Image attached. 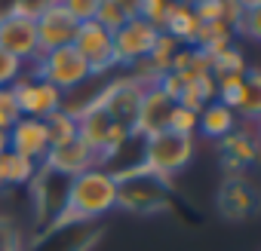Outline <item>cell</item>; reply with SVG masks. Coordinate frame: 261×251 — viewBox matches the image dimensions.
<instances>
[{
  "mask_svg": "<svg viewBox=\"0 0 261 251\" xmlns=\"http://www.w3.org/2000/svg\"><path fill=\"white\" fill-rule=\"evenodd\" d=\"M114 208H117V181H114L105 169L92 166V169H86L83 175L71 178L65 214L83 217V221H101V217H105L108 211H114Z\"/></svg>",
  "mask_w": 261,
  "mask_h": 251,
  "instance_id": "6da1fadb",
  "label": "cell"
},
{
  "mask_svg": "<svg viewBox=\"0 0 261 251\" xmlns=\"http://www.w3.org/2000/svg\"><path fill=\"white\" fill-rule=\"evenodd\" d=\"M172 199V178H163L151 169H139L126 178H117V208L133 214L163 211Z\"/></svg>",
  "mask_w": 261,
  "mask_h": 251,
  "instance_id": "7a4b0ae2",
  "label": "cell"
},
{
  "mask_svg": "<svg viewBox=\"0 0 261 251\" xmlns=\"http://www.w3.org/2000/svg\"><path fill=\"white\" fill-rule=\"evenodd\" d=\"M101 233H105L101 221H83V217L62 214L53 224L40 227V233L28 242L25 251H92Z\"/></svg>",
  "mask_w": 261,
  "mask_h": 251,
  "instance_id": "3957f363",
  "label": "cell"
},
{
  "mask_svg": "<svg viewBox=\"0 0 261 251\" xmlns=\"http://www.w3.org/2000/svg\"><path fill=\"white\" fill-rule=\"evenodd\" d=\"M191 160H194V138H188V135L163 129V132L145 138V169H151L163 178H175L181 169H188Z\"/></svg>",
  "mask_w": 261,
  "mask_h": 251,
  "instance_id": "277c9868",
  "label": "cell"
},
{
  "mask_svg": "<svg viewBox=\"0 0 261 251\" xmlns=\"http://www.w3.org/2000/svg\"><path fill=\"white\" fill-rule=\"evenodd\" d=\"M31 74L46 80L49 86H56L62 95L77 89L80 83H86L92 74H89V65L80 58V52L74 46H62V49H53V52H43L34 65H31Z\"/></svg>",
  "mask_w": 261,
  "mask_h": 251,
  "instance_id": "5b68a950",
  "label": "cell"
},
{
  "mask_svg": "<svg viewBox=\"0 0 261 251\" xmlns=\"http://www.w3.org/2000/svg\"><path fill=\"white\" fill-rule=\"evenodd\" d=\"M142 95H145V86L139 80H133L129 74H120V77H111L98 95V107L117 122L123 125L126 132L136 129V116H139V104H142Z\"/></svg>",
  "mask_w": 261,
  "mask_h": 251,
  "instance_id": "8992f818",
  "label": "cell"
},
{
  "mask_svg": "<svg viewBox=\"0 0 261 251\" xmlns=\"http://www.w3.org/2000/svg\"><path fill=\"white\" fill-rule=\"evenodd\" d=\"M71 46L89 65V74L92 77H111V71L117 68V58H114V34L105 31L95 19L77 25V34H74V43Z\"/></svg>",
  "mask_w": 261,
  "mask_h": 251,
  "instance_id": "52a82bcc",
  "label": "cell"
},
{
  "mask_svg": "<svg viewBox=\"0 0 261 251\" xmlns=\"http://www.w3.org/2000/svg\"><path fill=\"white\" fill-rule=\"evenodd\" d=\"M68 184L71 178L53 172L49 166H37V175L31 178V193H34V214H37V224L46 227L53 224L56 217L65 214L68 208Z\"/></svg>",
  "mask_w": 261,
  "mask_h": 251,
  "instance_id": "ba28073f",
  "label": "cell"
},
{
  "mask_svg": "<svg viewBox=\"0 0 261 251\" xmlns=\"http://www.w3.org/2000/svg\"><path fill=\"white\" fill-rule=\"evenodd\" d=\"M10 89H13V95H16V104H19L22 116L49 119L53 113L62 110V92H59L56 86H49L46 80L34 77L31 71H25Z\"/></svg>",
  "mask_w": 261,
  "mask_h": 251,
  "instance_id": "9c48e42d",
  "label": "cell"
},
{
  "mask_svg": "<svg viewBox=\"0 0 261 251\" xmlns=\"http://www.w3.org/2000/svg\"><path fill=\"white\" fill-rule=\"evenodd\" d=\"M157 37H160V31L154 25H148L145 19H139V16L129 19L120 31H114V58H117V65L133 68V65L145 61L151 55Z\"/></svg>",
  "mask_w": 261,
  "mask_h": 251,
  "instance_id": "30bf717a",
  "label": "cell"
},
{
  "mask_svg": "<svg viewBox=\"0 0 261 251\" xmlns=\"http://www.w3.org/2000/svg\"><path fill=\"white\" fill-rule=\"evenodd\" d=\"M0 49H4L7 55H13V58H19L25 68L40 58L34 22L16 16L13 7H10V16H7V19H0Z\"/></svg>",
  "mask_w": 261,
  "mask_h": 251,
  "instance_id": "8fae6325",
  "label": "cell"
},
{
  "mask_svg": "<svg viewBox=\"0 0 261 251\" xmlns=\"http://www.w3.org/2000/svg\"><path fill=\"white\" fill-rule=\"evenodd\" d=\"M37 28V46H40V55L43 52H53V49H62V46H71L74 43V34H77V22L65 13L62 4H46V10L37 16L34 22Z\"/></svg>",
  "mask_w": 261,
  "mask_h": 251,
  "instance_id": "7c38bea8",
  "label": "cell"
},
{
  "mask_svg": "<svg viewBox=\"0 0 261 251\" xmlns=\"http://www.w3.org/2000/svg\"><path fill=\"white\" fill-rule=\"evenodd\" d=\"M7 141H10V150L31 160L34 166H43L46 153H49V135H46V122L43 119H31V116H22L13 129L7 132Z\"/></svg>",
  "mask_w": 261,
  "mask_h": 251,
  "instance_id": "4fadbf2b",
  "label": "cell"
},
{
  "mask_svg": "<svg viewBox=\"0 0 261 251\" xmlns=\"http://www.w3.org/2000/svg\"><path fill=\"white\" fill-rule=\"evenodd\" d=\"M255 160H258V138L252 125L233 129L227 138H221V163H224L227 178H243V172Z\"/></svg>",
  "mask_w": 261,
  "mask_h": 251,
  "instance_id": "5bb4252c",
  "label": "cell"
},
{
  "mask_svg": "<svg viewBox=\"0 0 261 251\" xmlns=\"http://www.w3.org/2000/svg\"><path fill=\"white\" fill-rule=\"evenodd\" d=\"M175 101L160 89V86H151L145 89L142 95V104H139V116H136V129L142 138H151L157 132H163L166 125H169V113H172Z\"/></svg>",
  "mask_w": 261,
  "mask_h": 251,
  "instance_id": "9a60e30c",
  "label": "cell"
},
{
  "mask_svg": "<svg viewBox=\"0 0 261 251\" xmlns=\"http://www.w3.org/2000/svg\"><path fill=\"white\" fill-rule=\"evenodd\" d=\"M215 202H218V211L227 221H246L258 208V196H255V190L249 187L246 178H224V184L218 187Z\"/></svg>",
  "mask_w": 261,
  "mask_h": 251,
  "instance_id": "2e32d148",
  "label": "cell"
},
{
  "mask_svg": "<svg viewBox=\"0 0 261 251\" xmlns=\"http://www.w3.org/2000/svg\"><path fill=\"white\" fill-rule=\"evenodd\" d=\"M43 166H49L53 172H59V175H65V178H77V175H83L86 169L95 166V153H92L80 138H74V141H68V144L49 147Z\"/></svg>",
  "mask_w": 261,
  "mask_h": 251,
  "instance_id": "e0dca14e",
  "label": "cell"
},
{
  "mask_svg": "<svg viewBox=\"0 0 261 251\" xmlns=\"http://www.w3.org/2000/svg\"><path fill=\"white\" fill-rule=\"evenodd\" d=\"M218 101H221V104H227V107L237 113V119L243 116L246 122H255V119L261 116V80H258V71H255V68H249L246 80H243L233 92L221 95Z\"/></svg>",
  "mask_w": 261,
  "mask_h": 251,
  "instance_id": "ac0fdd59",
  "label": "cell"
},
{
  "mask_svg": "<svg viewBox=\"0 0 261 251\" xmlns=\"http://www.w3.org/2000/svg\"><path fill=\"white\" fill-rule=\"evenodd\" d=\"M233 129H237V113H233L227 104H221V101H212V104H206V107L197 113V132H203L206 138L221 141V138H227Z\"/></svg>",
  "mask_w": 261,
  "mask_h": 251,
  "instance_id": "d6986e66",
  "label": "cell"
},
{
  "mask_svg": "<svg viewBox=\"0 0 261 251\" xmlns=\"http://www.w3.org/2000/svg\"><path fill=\"white\" fill-rule=\"evenodd\" d=\"M197 31H200V19H197L194 7H188V4H175L172 16L166 19L163 34H169V37H172V40H178L181 46H194Z\"/></svg>",
  "mask_w": 261,
  "mask_h": 251,
  "instance_id": "ffe728a7",
  "label": "cell"
},
{
  "mask_svg": "<svg viewBox=\"0 0 261 251\" xmlns=\"http://www.w3.org/2000/svg\"><path fill=\"white\" fill-rule=\"evenodd\" d=\"M37 175V166L13 150L0 153V187H28Z\"/></svg>",
  "mask_w": 261,
  "mask_h": 251,
  "instance_id": "44dd1931",
  "label": "cell"
},
{
  "mask_svg": "<svg viewBox=\"0 0 261 251\" xmlns=\"http://www.w3.org/2000/svg\"><path fill=\"white\" fill-rule=\"evenodd\" d=\"M136 16H139V4H126V0H98V7H95V22L111 34L120 31Z\"/></svg>",
  "mask_w": 261,
  "mask_h": 251,
  "instance_id": "7402d4cb",
  "label": "cell"
},
{
  "mask_svg": "<svg viewBox=\"0 0 261 251\" xmlns=\"http://www.w3.org/2000/svg\"><path fill=\"white\" fill-rule=\"evenodd\" d=\"M178 49H181V43L160 31V37H157V43H154V49H151V55H148L145 61L151 65V71H154L157 77H163V74H169V71H172V58H175V52H178Z\"/></svg>",
  "mask_w": 261,
  "mask_h": 251,
  "instance_id": "603a6c76",
  "label": "cell"
},
{
  "mask_svg": "<svg viewBox=\"0 0 261 251\" xmlns=\"http://www.w3.org/2000/svg\"><path fill=\"white\" fill-rule=\"evenodd\" d=\"M227 74H249V65L243 58V49L230 43L218 55H212V77H227Z\"/></svg>",
  "mask_w": 261,
  "mask_h": 251,
  "instance_id": "cb8c5ba5",
  "label": "cell"
},
{
  "mask_svg": "<svg viewBox=\"0 0 261 251\" xmlns=\"http://www.w3.org/2000/svg\"><path fill=\"white\" fill-rule=\"evenodd\" d=\"M43 122H46L49 147H56V144H68V141H74V138H77V119H74V116H68L65 110L53 113V116H49V119H43Z\"/></svg>",
  "mask_w": 261,
  "mask_h": 251,
  "instance_id": "d4e9b609",
  "label": "cell"
},
{
  "mask_svg": "<svg viewBox=\"0 0 261 251\" xmlns=\"http://www.w3.org/2000/svg\"><path fill=\"white\" fill-rule=\"evenodd\" d=\"M175 4L172 0H145V4H139V19H145L148 25H154L157 31L166 28V19L172 16Z\"/></svg>",
  "mask_w": 261,
  "mask_h": 251,
  "instance_id": "484cf974",
  "label": "cell"
},
{
  "mask_svg": "<svg viewBox=\"0 0 261 251\" xmlns=\"http://www.w3.org/2000/svg\"><path fill=\"white\" fill-rule=\"evenodd\" d=\"M169 132H178V135H188V138H194V132H197V113L194 110H188V107H181V104H175L172 107V113H169V125H166Z\"/></svg>",
  "mask_w": 261,
  "mask_h": 251,
  "instance_id": "4316f807",
  "label": "cell"
},
{
  "mask_svg": "<svg viewBox=\"0 0 261 251\" xmlns=\"http://www.w3.org/2000/svg\"><path fill=\"white\" fill-rule=\"evenodd\" d=\"M19 119H22V110L16 104L13 89H0V132H10Z\"/></svg>",
  "mask_w": 261,
  "mask_h": 251,
  "instance_id": "83f0119b",
  "label": "cell"
},
{
  "mask_svg": "<svg viewBox=\"0 0 261 251\" xmlns=\"http://www.w3.org/2000/svg\"><path fill=\"white\" fill-rule=\"evenodd\" d=\"M0 251H25L22 245V230L13 217L0 214Z\"/></svg>",
  "mask_w": 261,
  "mask_h": 251,
  "instance_id": "f1b7e54d",
  "label": "cell"
},
{
  "mask_svg": "<svg viewBox=\"0 0 261 251\" xmlns=\"http://www.w3.org/2000/svg\"><path fill=\"white\" fill-rule=\"evenodd\" d=\"M25 71H28V68H25L19 58H13V55H7L4 49H0V89H10Z\"/></svg>",
  "mask_w": 261,
  "mask_h": 251,
  "instance_id": "f546056e",
  "label": "cell"
},
{
  "mask_svg": "<svg viewBox=\"0 0 261 251\" xmlns=\"http://www.w3.org/2000/svg\"><path fill=\"white\" fill-rule=\"evenodd\" d=\"M258 16H261L258 4H243V10H240V19H237V25H233V34L258 37Z\"/></svg>",
  "mask_w": 261,
  "mask_h": 251,
  "instance_id": "4dcf8cb0",
  "label": "cell"
},
{
  "mask_svg": "<svg viewBox=\"0 0 261 251\" xmlns=\"http://www.w3.org/2000/svg\"><path fill=\"white\" fill-rule=\"evenodd\" d=\"M65 13L77 22V25H83V22H92L95 19V7H98V0H65Z\"/></svg>",
  "mask_w": 261,
  "mask_h": 251,
  "instance_id": "1f68e13d",
  "label": "cell"
},
{
  "mask_svg": "<svg viewBox=\"0 0 261 251\" xmlns=\"http://www.w3.org/2000/svg\"><path fill=\"white\" fill-rule=\"evenodd\" d=\"M10 150V141H7V132H0V153Z\"/></svg>",
  "mask_w": 261,
  "mask_h": 251,
  "instance_id": "d6a6232c",
  "label": "cell"
}]
</instances>
